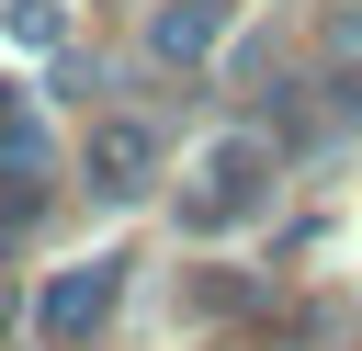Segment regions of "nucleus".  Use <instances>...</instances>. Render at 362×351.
Masks as SVG:
<instances>
[{
  "label": "nucleus",
  "instance_id": "20e7f679",
  "mask_svg": "<svg viewBox=\"0 0 362 351\" xmlns=\"http://www.w3.org/2000/svg\"><path fill=\"white\" fill-rule=\"evenodd\" d=\"M204 34H215V11H204V0H192V11H170V23H158V45H170V57H192V45H204Z\"/></svg>",
  "mask_w": 362,
  "mask_h": 351
},
{
  "label": "nucleus",
  "instance_id": "f03ea898",
  "mask_svg": "<svg viewBox=\"0 0 362 351\" xmlns=\"http://www.w3.org/2000/svg\"><path fill=\"white\" fill-rule=\"evenodd\" d=\"M249 204H260V147H215V159H204V192H192L181 215H192V226H226V215H249Z\"/></svg>",
  "mask_w": 362,
  "mask_h": 351
},
{
  "label": "nucleus",
  "instance_id": "7ed1b4c3",
  "mask_svg": "<svg viewBox=\"0 0 362 351\" xmlns=\"http://www.w3.org/2000/svg\"><path fill=\"white\" fill-rule=\"evenodd\" d=\"M147 159H158V147H147V125H102V136H90V181H102V192H136V181H147Z\"/></svg>",
  "mask_w": 362,
  "mask_h": 351
},
{
  "label": "nucleus",
  "instance_id": "f257e3e1",
  "mask_svg": "<svg viewBox=\"0 0 362 351\" xmlns=\"http://www.w3.org/2000/svg\"><path fill=\"white\" fill-rule=\"evenodd\" d=\"M113 294H124V260H79L68 283H45L34 328H45V340H90V328L113 317Z\"/></svg>",
  "mask_w": 362,
  "mask_h": 351
}]
</instances>
